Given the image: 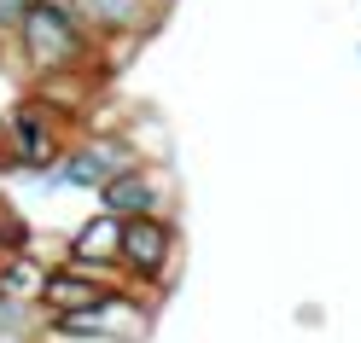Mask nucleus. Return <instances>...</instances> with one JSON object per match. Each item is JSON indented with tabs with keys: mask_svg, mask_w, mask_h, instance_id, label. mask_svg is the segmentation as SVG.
<instances>
[{
	"mask_svg": "<svg viewBox=\"0 0 361 343\" xmlns=\"http://www.w3.org/2000/svg\"><path fill=\"white\" fill-rule=\"evenodd\" d=\"M18 35H24V47H30V58L41 64V70H53V64L76 58V41H82L76 24H71V12H64V6H47V0H35V6L24 12Z\"/></svg>",
	"mask_w": 361,
	"mask_h": 343,
	"instance_id": "nucleus-1",
	"label": "nucleus"
},
{
	"mask_svg": "<svg viewBox=\"0 0 361 343\" xmlns=\"http://www.w3.org/2000/svg\"><path fill=\"white\" fill-rule=\"evenodd\" d=\"M123 256L140 268V273L164 268V256H169V233H164L157 221H146V216H140V221H128V227H123Z\"/></svg>",
	"mask_w": 361,
	"mask_h": 343,
	"instance_id": "nucleus-2",
	"label": "nucleus"
},
{
	"mask_svg": "<svg viewBox=\"0 0 361 343\" xmlns=\"http://www.w3.org/2000/svg\"><path fill=\"white\" fill-rule=\"evenodd\" d=\"M152 198H157V192H152L146 169L105 180V210H111V216H146V210H152Z\"/></svg>",
	"mask_w": 361,
	"mask_h": 343,
	"instance_id": "nucleus-3",
	"label": "nucleus"
},
{
	"mask_svg": "<svg viewBox=\"0 0 361 343\" xmlns=\"http://www.w3.org/2000/svg\"><path fill=\"white\" fill-rule=\"evenodd\" d=\"M47 303L53 308H94L99 303V285L82 280V273H53V280H47Z\"/></svg>",
	"mask_w": 361,
	"mask_h": 343,
	"instance_id": "nucleus-4",
	"label": "nucleus"
},
{
	"mask_svg": "<svg viewBox=\"0 0 361 343\" xmlns=\"http://www.w3.org/2000/svg\"><path fill=\"white\" fill-rule=\"evenodd\" d=\"M123 244V227L117 221H87L76 233V262H94V256H111Z\"/></svg>",
	"mask_w": 361,
	"mask_h": 343,
	"instance_id": "nucleus-5",
	"label": "nucleus"
},
{
	"mask_svg": "<svg viewBox=\"0 0 361 343\" xmlns=\"http://www.w3.org/2000/svg\"><path fill=\"white\" fill-rule=\"evenodd\" d=\"M18 140H24V151H30V157H47V140H41L35 111H24V117H18Z\"/></svg>",
	"mask_w": 361,
	"mask_h": 343,
	"instance_id": "nucleus-6",
	"label": "nucleus"
},
{
	"mask_svg": "<svg viewBox=\"0 0 361 343\" xmlns=\"http://www.w3.org/2000/svg\"><path fill=\"white\" fill-rule=\"evenodd\" d=\"M87 12L105 18V24H123V18H128V0H87Z\"/></svg>",
	"mask_w": 361,
	"mask_h": 343,
	"instance_id": "nucleus-7",
	"label": "nucleus"
},
{
	"mask_svg": "<svg viewBox=\"0 0 361 343\" xmlns=\"http://www.w3.org/2000/svg\"><path fill=\"white\" fill-rule=\"evenodd\" d=\"M30 6H35V0H0V30H18Z\"/></svg>",
	"mask_w": 361,
	"mask_h": 343,
	"instance_id": "nucleus-8",
	"label": "nucleus"
}]
</instances>
